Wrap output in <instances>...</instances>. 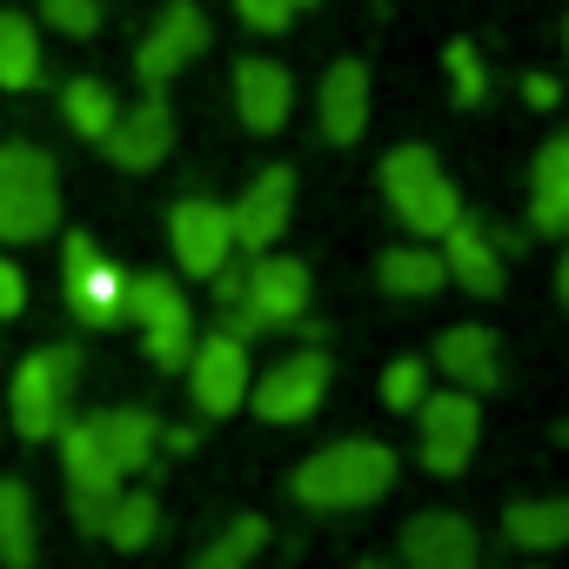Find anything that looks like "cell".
Returning a JSON list of instances; mask_svg holds the SVG:
<instances>
[{
	"mask_svg": "<svg viewBox=\"0 0 569 569\" xmlns=\"http://www.w3.org/2000/svg\"><path fill=\"white\" fill-rule=\"evenodd\" d=\"M234 254H241V248H234L228 201H214V194H181V201L168 208V261H174V274L214 281Z\"/></svg>",
	"mask_w": 569,
	"mask_h": 569,
	"instance_id": "cell-12",
	"label": "cell"
},
{
	"mask_svg": "<svg viewBox=\"0 0 569 569\" xmlns=\"http://www.w3.org/2000/svg\"><path fill=\"white\" fill-rule=\"evenodd\" d=\"M562 241H569V234H562ZM556 302L569 309V248H562V261H556Z\"/></svg>",
	"mask_w": 569,
	"mask_h": 569,
	"instance_id": "cell-37",
	"label": "cell"
},
{
	"mask_svg": "<svg viewBox=\"0 0 569 569\" xmlns=\"http://www.w3.org/2000/svg\"><path fill=\"white\" fill-rule=\"evenodd\" d=\"M416 456H422V469L429 476H462L469 462H476V442H482V396H469V389H429L422 402H416Z\"/></svg>",
	"mask_w": 569,
	"mask_h": 569,
	"instance_id": "cell-11",
	"label": "cell"
},
{
	"mask_svg": "<svg viewBox=\"0 0 569 569\" xmlns=\"http://www.w3.org/2000/svg\"><path fill=\"white\" fill-rule=\"evenodd\" d=\"M376 289L396 302H436L449 289V268L436 254V241H396L376 254Z\"/></svg>",
	"mask_w": 569,
	"mask_h": 569,
	"instance_id": "cell-23",
	"label": "cell"
},
{
	"mask_svg": "<svg viewBox=\"0 0 569 569\" xmlns=\"http://www.w3.org/2000/svg\"><path fill=\"white\" fill-rule=\"evenodd\" d=\"M356 569H402V562H382V556H362Z\"/></svg>",
	"mask_w": 569,
	"mask_h": 569,
	"instance_id": "cell-38",
	"label": "cell"
},
{
	"mask_svg": "<svg viewBox=\"0 0 569 569\" xmlns=\"http://www.w3.org/2000/svg\"><path fill=\"white\" fill-rule=\"evenodd\" d=\"M61 302L81 329H121L128 322V268L88 234H61Z\"/></svg>",
	"mask_w": 569,
	"mask_h": 569,
	"instance_id": "cell-7",
	"label": "cell"
},
{
	"mask_svg": "<svg viewBox=\"0 0 569 569\" xmlns=\"http://www.w3.org/2000/svg\"><path fill=\"white\" fill-rule=\"evenodd\" d=\"M429 369H436L449 389L489 396V389H502V342H496V329H482V322H449V329L436 336V349H429Z\"/></svg>",
	"mask_w": 569,
	"mask_h": 569,
	"instance_id": "cell-19",
	"label": "cell"
},
{
	"mask_svg": "<svg viewBox=\"0 0 569 569\" xmlns=\"http://www.w3.org/2000/svg\"><path fill=\"white\" fill-rule=\"evenodd\" d=\"M296 168H261L234 201H228V221H234V248L241 254H268L281 234H289V221H296Z\"/></svg>",
	"mask_w": 569,
	"mask_h": 569,
	"instance_id": "cell-15",
	"label": "cell"
},
{
	"mask_svg": "<svg viewBox=\"0 0 569 569\" xmlns=\"http://www.w3.org/2000/svg\"><path fill=\"white\" fill-rule=\"evenodd\" d=\"M529 228L569 234V128H556L529 161Z\"/></svg>",
	"mask_w": 569,
	"mask_h": 569,
	"instance_id": "cell-22",
	"label": "cell"
},
{
	"mask_svg": "<svg viewBox=\"0 0 569 569\" xmlns=\"http://www.w3.org/2000/svg\"><path fill=\"white\" fill-rule=\"evenodd\" d=\"M396 476H402V456L382 436H342L296 462L289 496L316 516H356V509H376L396 489Z\"/></svg>",
	"mask_w": 569,
	"mask_h": 569,
	"instance_id": "cell-2",
	"label": "cell"
},
{
	"mask_svg": "<svg viewBox=\"0 0 569 569\" xmlns=\"http://www.w3.org/2000/svg\"><path fill=\"white\" fill-rule=\"evenodd\" d=\"M61 234V168L41 141H0V248Z\"/></svg>",
	"mask_w": 569,
	"mask_h": 569,
	"instance_id": "cell-4",
	"label": "cell"
},
{
	"mask_svg": "<svg viewBox=\"0 0 569 569\" xmlns=\"http://www.w3.org/2000/svg\"><path fill=\"white\" fill-rule=\"evenodd\" d=\"M502 542L516 556H556L569 549V496H522L502 509Z\"/></svg>",
	"mask_w": 569,
	"mask_h": 569,
	"instance_id": "cell-24",
	"label": "cell"
},
{
	"mask_svg": "<svg viewBox=\"0 0 569 569\" xmlns=\"http://www.w3.org/2000/svg\"><path fill=\"white\" fill-rule=\"evenodd\" d=\"M208 41H214V28H208V14L194 8V0H168V8L154 14V28L141 34V48H134V81L148 94H168V81L188 74L208 54Z\"/></svg>",
	"mask_w": 569,
	"mask_h": 569,
	"instance_id": "cell-13",
	"label": "cell"
},
{
	"mask_svg": "<svg viewBox=\"0 0 569 569\" xmlns=\"http://www.w3.org/2000/svg\"><path fill=\"white\" fill-rule=\"evenodd\" d=\"M228 94H234V114H241L248 134H281L289 114H296V74L281 61H268V54H241Z\"/></svg>",
	"mask_w": 569,
	"mask_h": 569,
	"instance_id": "cell-18",
	"label": "cell"
},
{
	"mask_svg": "<svg viewBox=\"0 0 569 569\" xmlns=\"http://www.w3.org/2000/svg\"><path fill=\"white\" fill-rule=\"evenodd\" d=\"M114 114H121V94H114L101 74H74V81L61 88V121H68L81 141H101V134L114 128Z\"/></svg>",
	"mask_w": 569,
	"mask_h": 569,
	"instance_id": "cell-28",
	"label": "cell"
},
{
	"mask_svg": "<svg viewBox=\"0 0 569 569\" xmlns=\"http://www.w3.org/2000/svg\"><path fill=\"white\" fill-rule=\"evenodd\" d=\"M128 322L148 349V362L161 376H181L201 322H194V302L181 289V274H161V268H128Z\"/></svg>",
	"mask_w": 569,
	"mask_h": 569,
	"instance_id": "cell-6",
	"label": "cell"
},
{
	"mask_svg": "<svg viewBox=\"0 0 569 569\" xmlns=\"http://www.w3.org/2000/svg\"><path fill=\"white\" fill-rule=\"evenodd\" d=\"M0 429H8V416H0Z\"/></svg>",
	"mask_w": 569,
	"mask_h": 569,
	"instance_id": "cell-41",
	"label": "cell"
},
{
	"mask_svg": "<svg viewBox=\"0 0 569 569\" xmlns=\"http://www.w3.org/2000/svg\"><path fill=\"white\" fill-rule=\"evenodd\" d=\"M382 201L409 228V241H442L469 214L462 208V188L449 181V168L436 161L429 141H402V148L382 154Z\"/></svg>",
	"mask_w": 569,
	"mask_h": 569,
	"instance_id": "cell-3",
	"label": "cell"
},
{
	"mask_svg": "<svg viewBox=\"0 0 569 569\" xmlns=\"http://www.w3.org/2000/svg\"><path fill=\"white\" fill-rule=\"evenodd\" d=\"M234 14H241L248 34H289L302 8H296V0H234Z\"/></svg>",
	"mask_w": 569,
	"mask_h": 569,
	"instance_id": "cell-33",
	"label": "cell"
},
{
	"mask_svg": "<svg viewBox=\"0 0 569 569\" xmlns=\"http://www.w3.org/2000/svg\"><path fill=\"white\" fill-rule=\"evenodd\" d=\"M41 81H48L41 21L21 8H0V94H34Z\"/></svg>",
	"mask_w": 569,
	"mask_h": 569,
	"instance_id": "cell-25",
	"label": "cell"
},
{
	"mask_svg": "<svg viewBox=\"0 0 569 569\" xmlns=\"http://www.w3.org/2000/svg\"><path fill=\"white\" fill-rule=\"evenodd\" d=\"M41 556V516H34V489L21 476L0 482V569H34Z\"/></svg>",
	"mask_w": 569,
	"mask_h": 569,
	"instance_id": "cell-26",
	"label": "cell"
},
{
	"mask_svg": "<svg viewBox=\"0 0 569 569\" xmlns=\"http://www.w3.org/2000/svg\"><path fill=\"white\" fill-rule=\"evenodd\" d=\"M429 356H396L389 369H382V409H396V416H416V402L429 396Z\"/></svg>",
	"mask_w": 569,
	"mask_h": 569,
	"instance_id": "cell-30",
	"label": "cell"
},
{
	"mask_svg": "<svg viewBox=\"0 0 569 569\" xmlns=\"http://www.w3.org/2000/svg\"><path fill=\"white\" fill-rule=\"evenodd\" d=\"M562 54H569V14H562Z\"/></svg>",
	"mask_w": 569,
	"mask_h": 569,
	"instance_id": "cell-39",
	"label": "cell"
},
{
	"mask_svg": "<svg viewBox=\"0 0 569 569\" xmlns=\"http://www.w3.org/2000/svg\"><path fill=\"white\" fill-rule=\"evenodd\" d=\"M41 28L68 34V41H94L101 34V0H34Z\"/></svg>",
	"mask_w": 569,
	"mask_h": 569,
	"instance_id": "cell-32",
	"label": "cell"
},
{
	"mask_svg": "<svg viewBox=\"0 0 569 569\" xmlns=\"http://www.w3.org/2000/svg\"><path fill=\"white\" fill-rule=\"evenodd\" d=\"M214 309H221V329L254 342V336H281V329H302L309 322V302H316V274L302 254H241L228 261L214 281Z\"/></svg>",
	"mask_w": 569,
	"mask_h": 569,
	"instance_id": "cell-1",
	"label": "cell"
},
{
	"mask_svg": "<svg viewBox=\"0 0 569 569\" xmlns=\"http://www.w3.org/2000/svg\"><path fill=\"white\" fill-rule=\"evenodd\" d=\"M329 382H336V362H329V349H289L281 362H268V369H254V382H248V409L261 416V422H274V429H296V422H309L322 402H329Z\"/></svg>",
	"mask_w": 569,
	"mask_h": 569,
	"instance_id": "cell-8",
	"label": "cell"
},
{
	"mask_svg": "<svg viewBox=\"0 0 569 569\" xmlns=\"http://www.w3.org/2000/svg\"><path fill=\"white\" fill-rule=\"evenodd\" d=\"M436 254H442V268H449V289H462V296H476V302H496L502 296V241L476 221V214H462L442 241H436Z\"/></svg>",
	"mask_w": 569,
	"mask_h": 569,
	"instance_id": "cell-20",
	"label": "cell"
},
{
	"mask_svg": "<svg viewBox=\"0 0 569 569\" xmlns=\"http://www.w3.org/2000/svg\"><path fill=\"white\" fill-rule=\"evenodd\" d=\"M181 376H188V402H194L201 422H228V416L248 409L254 362H248V342H241V336H228V329H201L194 349H188V362H181Z\"/></svg>",
	"mask_w": 569,
	"mask_h": 569,
	"instance_id": "cell-9",
	"label": "cell"
},
{
	"mask_svg": "<svg viewBox=\"0 0 569 569\" xmlns=\"http://www.w3.org/2000/svg\"><path fill=\"white\" fill-rule=\"evenodd\" d=\"M369 114H376V81H369V61H329L322 81H316V128L329 148H356L369 134Z\"/></svg>",
	"mask_w": 569,
	"mask_h": 569,
	"instance_id": "cell-17",
	"label": "cell"
},
{
	"mask_svg": "<svg viewBox=\"0 0 569 569\" xmlns=\"http://www.w3.org/2000/svg\"><path fill=\"white\" fill-rule=\"evenodd\" d=\"M268 536H274V529H268V516H254V509H248V516H234V522H228V529H221V536L188 562V569H248V562L268 549Z\"/></svg>",
	"mask_w": 569,
	"mask_h": 569,
	"instance_id": "cell-29",
	"label": "cell"
},
{
	"mask_svg": "<svg viewBox=\"0 0 569 569\" xmlns=\"http://www.w3.org/2000/svg\"><path fill=\"white\" fill-rule=\"evenodd\" d=\"M296 8H316V0H296Z\"/></svg>",
	"mask_w": 569,
	"mask_h": 569,
	"instance_id": "cell-40",
	"label": "cell"
},
{
	"mask_svg": "<svg viewBox=\"0 0 569 569\" xmlns=\"http://www.w3.org/2000/svg\"><path fill=\"white\" fill-rule=\"evenodd\" d=\"M154 536H161V496H154V489H128V482H121V496L108 502L101 542H108V549H121V556H141Z\"/></svg>",
	"mask_w": 569,
	"mask_h": 569,
	"instance_id": "cell-27",
	"label": "cell"
},
{
	"mask_svg": "<svg viewBox=\"0 0 569 569\" xmlns=\"http://www.w3.org/2000/svg\"><path fill=\"white\" fill-rule=\"evenodd\" d=\"M14 316H28V268L0 248V322H14Z\"/></svg>",
	"mask_w": 569,
	"mask_h": 569,
	"instance_id": "cell-34",
	"label": "cell"
},
{
	"mask_svg": "<svg viewBox=\"0 0 569 569\" xmlns=\"http://www.w3.org/2000/svg\"><path fill=\"white\" fill-rule=\"evenodd\" d=\"M94 436L101 449L114 456L121 476H148L154 456H161V416L141 409V402H114V409H94Z\"/></svg>",
	"mask_w": 569,
	"mask_h": 569,
	"instance_id": "cell-21",
	"label": "cell"
},
{
	"mask_svg": "<svg viewBox=\"0 0 569 569\" xmlns=\"http://www.w3.org/2000/svg\"><path fill=\"white\" fill-rule=\"evenodd\" d=\"M442 68H449L456 108H482V101H489V68H482L476 41H449V48H442Z\"/></svg>",
	"mask_w": 569,
	"mask_h": 569,
	"instance_id": "cell-31",
	"label": "cell"
},
{
	"mask_svg": "<svg viewBox=\"0 0 569 569\" xmlns=\"http://www.w3.org/2000/svg\"><path fill=\"white\" fill-rule=\"evenodd\" d=\"M101 154L114 168H128V174H154L174 154V108H168V94H141L134 108L121 101L114 128L101 134Z\"/></svg>",
	"mask_w": 569,
	"mask_h": 569,
	"instance_id": "cell-16",
	"label": "cell"
},
{
	"mask_svg": "<svg viewBox=\"0 0 569 569\" xmlns=\"http://www.w3.org/2000/svg\"><path fill=\"white\" fill-rule=\"evenodd\" d=\"M194 449H201V429H188V422L168 429V422H161V456H194Z\"/></svg>",
	"mask_w": 569,
	"mask_h": 569,
	"instance_id": "cell-36",
	"label": "cell"
},
{
	"mask_svg": "<svg viewBox=\"0 0 569 569\" xmlns=\"http://www.w3.org/2000/svg\"><path fill=\"white\" fill-rule=\"evenodd\" d=\"M402 569H482V536L462 509H416L396 536Z\"/></svg>",
	"mask_w": 569,
	"mask_h": 569,
	"instance_id": "cell-14",
	"label": "cell"
},
{
	"mask_svg": "<svg viewBox=\"0 0 569 569\" xmlns=\"http://www.w3.org/2000/svg\"><path fill=\"white\" fill-rule=\"evenodd\" d=\"M522 101L542 114V108H556V101H562V81H556V74H522Z\"/></svg>",
	"mask_w": 569,
	"mask_h": 569,
	"instance_id": "cell-35",
	"label": "cell"
},
{
	"mask_svg": "<svg viewBox=\"0 0 569 569\" xmlns=\"http://www.w3.org/2000/svg\"><path fill=\"white\" fill-rule=\"evenodd\" d=\"M54 449H61V482H68V509H74V522L88 529V536H101V522H108V502L121 496V469H114V456L101 449V436H94V416H68L61 422V436H54Z\"/></svg>",
	"mask_w": 569,
	"mask_h": 569,
	"instance_id": "cell-10",
	"label": "cell"
},
{
	"mask_svg": "<svg viewBox=\"0 0 569 569\" xmlns=\"http://www.w3.org/2000/svg\"><path fill=\"white\" fill-rule=\"evenodd\" d=\"M74 389H81V349L74 342H41L14 362L8 382V422L28 442H54L61 422L74 416Z\"/></svg>",
	"mask_w": 569,
	"mask_h": 569,
	"instance_id": "cell-5",
	"label": "cell"
}]
</instances>
